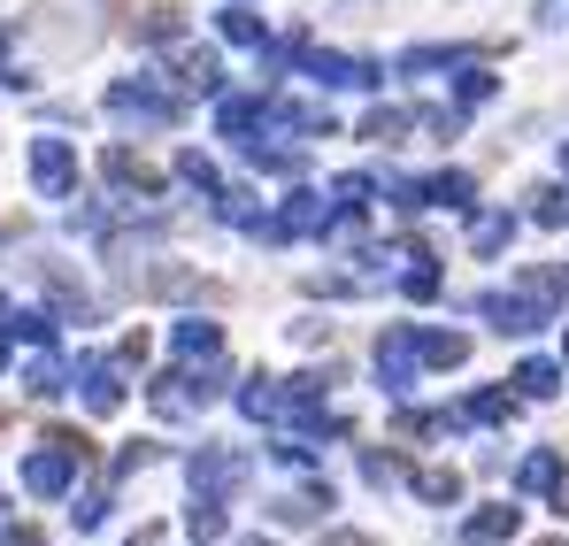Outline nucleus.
<instances>
[{"label": "nucleus", "instance_id": "f257e3e1", "mask_svg": "<svg viewBox=\"0 0 569 546\" xmlns=\"http://www.w3.org/2000/svg\"><path fill=\"white\" fill-rule=\"evenodd\" d=\"M78 469H86V439H78V431H54L39 455L23 461V485H31L39 500H54V493H70V477H78Z\"/></svg>", "mask_w": 569, "mask_h": 546}, {"label": "nucleus", "instance_id": "a878e982", "mask_svg": "<svg viewBox=\"0 0 569 546\" xmlns=\"http://www.w3.org/2000/svg\"><path fill=\"white\" fill-rule=\"evenodd\" d=\"M462 62V47H408L400 54V78H416V70H455Z\"/></svg>", "mask_w": 569, "mask_h": 546}, {"label": "nucleus", "instance_id": "f704fd0d", "mask_svg": "<svg viewBox=\"0 0 569 546\" xmlns=\"http://www.w3.org/2000/svg\"><path fill=\"white\" fill-rule=\"evenodd\" d=\"M562 363H569V331H562Z\"/></svg>", "mask_w": 569, "mask_h": 546}, {"label": "nucleus", "instance_id": "e433bc0d", "mask_svg": "<svg viewBox=\"0 0 569 546\" xmlns=\"http://www.w3.org/2000/svg\"><path fill=\"white\" fill-rule=\"evenodd\" d=\"M539 546H569V539H539Z\"/></svg>", "mask_w": 569, "mask_h": 546}, {"label": "nucleus", "instance_id": "ddd939ff", "mask_svg": "<svg viewBox=\"0 0 569 546\" xmlns=\"http://www.w3.org/2000/svg\"><path fill=\"white\" fill-rule=\"evenodd\" d=\"M223 524H231V516H223V500H216V493H192V508H186L192 546H216V539H223Z\"/></svg>", "mask_w": 569, "mask_h": 546}, {"label": "nucleus", "instance_id": "b1692460", "mask_svg": "<svg viewBox=\"0 0 569 546\" xmlns=\"http://www.w3.org/2000/svg\"><path fill=\"white\" fill-rule=\"evenodd\" d=\"M516 393H523V400H555V393H562V369L555 363H523L516 369Z\"/></svg>", "mask_w": 569, "mask_h": 546}, {"label": "nucleus", "instance_id": "c85d7f7f", "mask_svg": "<svg viewBox=\"0 0 569 546\" xmlns=\"http://www.w3.org/2000/svg\"><path fill=\"white\" fill-rule=\"evenodd\" d=\"M178 178H186L192 192H223V185H216V162H208V155H178Z\"/></svg>", "mask_w": 569, "mask_h": 546}, {"label": "nucleus", "instance_id": "4468645a", "mask_svg": "<svg viewBox=\"0 0 569 546\" xmlns=\"http://www.w3.org/2000/svg\"><path fill=\"white\" fill-rule=\"evenodd\" d=\"M408 485H416V500H431V508H455V500H462V469H408Z\"/></svg>", "mask_w": 569, "mask_h": 546}, {"label": "nucleus", "instance_id": "4be33fe9", "mask_svg": "<svg viewBox=\"0 0 569 546\" xmlns=\"http://www.w3.org/2000/svg\"><path fill=\"white\" fill-rule=\"evenodd\" d=\"M416 131V108H370V123H362V139H378V147H400Z\"/></svg>", "mask_w": 569, "mask_h": 546}, {"label": "nucleus", "instance_id": "6e6552de", "mask_svg": "<svg viewBox=\"0 0 569 546\" xmlns=\"http://www.w3.org/2000/svg\"><path fill=\"white\" fill-rule=\"evenodd\" d=\"M108 108H116V116H139V123H170V116H178V100L154 92V86H116V92H108Z\"/></svg>", "mask_w": 569, "mask_h": 546}, {"label": "nucleus", "instance_id": "1a4fd4ad", "mask_svg": "<svg viewBox=\"0 0 569 546\" xmlns=\"http://www.w3.org/2000/svg\"><path fill=\"white\" fill-rule=\"evenodd\" d=\"M31 178L47 185V192H70V178H78L70 147H62V139H39V147H31Z\"/></svg>", "mask_w": 569, "mask_h": 546}, {"label": "nucleus", "instance_id": "473e14b6", "mask_svg": "<svg viewBox=\"0 0 569 546\" xmlns=\"http://www.w3.org/2000/svg\"><path fill=\"white\" fill-rule=\"evenodd\" d=\"M555 516H562V524H569V477H562V485H555Z\"/></svg>", "mask_w": 569, "mask_h": 546}, {"label": "nucleus", "instance_id": "20e7f679", "mask_svg": "<svg viewBox=\"0 0 569 546\" xmlns=\"http://www.w3.org/2000/svg\"><path fill=\"white\" fill-rule=\"evenodd\" d=\"M316 86H347V92H362V86H378L385 70L378 62H362V54H323V47H308V62H300Z\"/></svg>", "mask_w": 569, "mask_h": 546}, {"label": "nucleus", "instance_id": "39448f33", "mask_svg": "<svg viewBox=\"0 0 569 546\" xmlns=\"http://www.w3.org/2000/svg\"><path fill=\"white\" fill-rule=\"evenodd\" d=\"M192 485L223 500L231 485H247V455H231V447H200V455H192Z\"/></svg>", "mask_w": 569, "mask_h": 546}, {"label": "nucleus", "instance_id": "393cba45", "mask_svg": "<svg viewBox=\"0 0 569 546\" xmlns=\"http://www.w3.org/2000/svg\"><path fill=\"white\" fill-rule=\"evenodd\" d=\"M492 92H500V78H492V70H477V62H462V78H455V100H462V108H485Z\"/></svg>", "mask_w": 569, "mask_h": 546}, {"label": "nucleus", "instance_id": "c756f323", "mask_svg": "<svg viewBox=\"0 0 569 546\" xmlns=\"http://www.w3.org/2000/svg\"><path fill=\"white\" fill-rule=\"evenodd\" d=\"M362 477H370V485H400V477H408V461H400V455H378V447H370V455H362Z\"/></svg>", "mask_w": 569, "mask_h": 546}, {"label": "nucleus", "instance_id": "72a5a7b5", "mask_svg": "<svg viewBox=\"0 0 569 546\" xmlns=\"http://www.w3.org/2000/svg\"><path fill=\"white\" fill-rule=\"evenodd\" d=\"M331 546H370V539H355V532H339V539H331Z\"/></svg>", "mask_w": 569, "mask_h": 546}, {"label": "nucleus", "instance_id": "9b49d317", "mask_svg": "<svg viewBox=\"0 0 569 546\" xmlns=\"http://www.w3.org/2000/svg\"><path fill=\"white\" fill-rule=\"evenodd\" d=\"M416 355L431 369H462L470 363V339H462V331H416Z\"/></svg>", "mask_w": 569, "mask_h": 546}, {"label": "nucleus", "instance_id": "aec40b11", "mask_svg": "<svg viewBox=\"0 0 569 546\" xmlns=\"http://www.w3.org/2000/svg\"><path fill=\"white\" fill-rule=\"evenodd\" d=\"M239 408H247L254 424H278V408H284V385H278V377H247V393H239Z\"/></svg>", "mask_w": 569, "mask_h": 546}, {"label": "nucleus", "instance_id": "f3484780", "mask_svg": "<svg viewBox=\"0 0 569 546\" xmlns=\"http://www.w3.org/2000/svg\"><path fill=\"white\" fill-rule=\"evenodd\" d=\"M86 408H93V416H116V408H123V377L108 363H86Z\"/></svg>", "mask_w": 569, "mask_h": 546}, {"label": "nucleus", "instance_id": "dca6fc26", "mask_svg": "<svg viewBox=\"0 0 569 546\" xmlns=\"http://www.w3.org/2000/svg\"><path fill=\"white\" fill-rule=\"evenodd\" d=\"M178 86H192V92H216V86H223V62H216L208 47H178Z\"/></svg>", "mask_w": 569, "mask_h": 546}, {"label": "nucleus", "instance_id": "f8f14e48", "mask_svg": "<svg viewBox=\"0 0 569 546\" xmlns=\"http://www.w3.org/2000/svg\"><path fill=\"white\" fill-rule=\"evenodd\" d=\"M216 355H223V331L200 324V316H186V324H178V363H216Z\"/></svg>", "mask_w": 569, "mask_h": 546}, {"label": "nucleus", "instance_id": "a211bd4d", "mask_svg": "<svg viewBox=\"0 0 569 546\" xmlns=\"http://www.w3.org/2000/svg\"><path fill=\"white\" fill-rule=\"evenodd\" d=\"M331 508V485H308V493H284V500H270V516L278 524H316Z\"/></svg>", "mask_w": 569, "mask_h": 546}, {"label": "nucleus", "instance_id": "cd10ccee", "mask_svg": "<svg viewBox=\"0 0 569 546\" xmlns=\"http://www.w3.org/2000/svg\"><path fill=\"white\" fill-rule=\"evenodd\" d=\"M531 200H539V208H531L539 224H555V231L569 224V185H547V192H531Z\"/></svg>", "mask_w": 569, "mask_h": 546}, {"label": "nucleus", "instance_id": "4c0bfd02", "mask_svg": "<svg viewBox=\"0 0 569 546\" xmlns=\"http://www.w3.org/2000/svg\"><path fill=\"white\" fill-rule=\"evenodd\" d=\"M247 546H270V539H247Z\"/></svg>", "mask_w": 569, "mask_h": 546}, {"label": "nucleus", "instance_id": "412c9836", "mask_svg": "<svg viewBox=\"0 0 569 546\" xmlns=\"http://www.w3.org/2000/svg\"><path fill=\"white\" fill-rule=\"evenodd\" d=\"M508 239H516V216H508V208H492V216L470 224V255H500Z\"/></svg>", "mask_w": 569, "mask_h": 546}, {"label": "nucleus", "instance_id": "9d476101", "mask_svg": "<svg viewBox=\"0 0 569 546\" xmlns=\"http://www.w3.org/2000/svg\"><path fill=\"white\" fill-rule=\"evenodd\" d=\"M516 400H523V393H508V385H485V393H470L455 416H462V424H508V416H516Z\"/></svg>", "mask_w": 569, "mask_h": 546}, {"label": "nucleus", "instance_id": "58836bf2", "mask_svg": "<svg viewBox=\"0 0 569 546\" xmlns=\"http://www.w3.org/2000/svg\"><path fill=\"white\" fill-rule=\"evenodd\" d=\"M0 363H8V355H0Z\"/></svg>", "mask_w": 569, "mask_h": 546}, {"label": "nucleus", "instance_id": "c9c22d12", "mask_svg": "<svg viewBox=\"0 0 569 546\" xmlns=\"http://www.w3.org/2000/svg\"><path fill=\"white\" fill-rule=\"evenodd\" d=\"M562 170H569V139H562Z\"/></svg>", "mask_w": 569, "mask_h": 546}, {"label": "nucleus", "instance_id": "423d86ee", "mask_svg": "<svg viewBox=\"0 0 569 546\" xmlns=\"http://www.w3.org/2000/svg\"><path fill=\"white\" fill-rule=\"evenodd\" d=\"M331 216H339V200H323V192H292L278 216L284 239H316V231H331Z\"/></svg>", "mask_w": 569, "mask_h": 546}, {"label": "nucleus", "instance_id": "7c9ffc66", "mask_svg": "<svg viewBox=\"0 0 569 546\" xmlns=\"http://www.w3.org/2000/svg\"><path fill=\"white\" fill-rule=\"evenodd\" d=\"M0 546H39V532H23V524H8V532H0Z\"/></svg>", "mask_w": 569, "mask_h": 546}, {"label": "nucleus", "instance_id": "f03ea898", "mask_svg": "<svg viewBox=\"0 0 569 546\" xmlns=\"http://www.w3.org/2000/svg\"><path fill=\"white\" fill-rule=\"evenodd\" d=\"M477 316H485L500 339H531V331L547 324V308H539L531 292H485V300H477Z\"/></svg>", "mask_w": 569, "mask_h": 546}, {"label": "nucleus", "instance_id": "6ab92c4d", "mask_svg": "<svg viewBox=\"0 0 569 546\" xmlns=\"http://www.w3.org/2000/svg\"><path fill=\"white\" fill-rule=\"evenodd\" d=\"M439 285H447V277H439V262H431L423 247H408V270H400V292H408V300H439Z\"/></svg>", "mask_w": 569, "mask_h": 546}, {"label": "nucleus", "instance_id": "0eeeda50", "mask_svg": "<svg viewBox=\"0 0 569 546\" xmlns=\"http://www.w3.org/2000/svg\"><path fill=\"white\" fill-rule=\"evenodd\" d=\"M523 532V508H508V500H492V508H477L470 524H462V546H508Z\"/></svg>", "mask_w": 569, "mask_h": 546}, {"label": "nucleus", "instance_id": "2f4dec72", "mask_svg": "<svg viewBox=\"0 0 569 546\" xmlns=\"http://www.w3.org/2000/svg\"><path fill=\"white\" fill-rule=\"evenodd\" d=\"M131 546H162V524H139V532H131Z\"/></svg>", "mask_w": 569, "mask_h": 546}, {"label": "nucleus", "instance_id": "7ed1b4c3", "mask_svg": "<svg viewBox=\"0 0 569 546\" xmlns=\"http://www.w3.org/2000/svg\"><path fill=\"white\" fill-rule=\"evenodd\" d=\"M416 363H423V355H416V324H392V331L378 339V377H385V393H392V400L416 385Z\"/></svg>", "mask_w": 569, "mask_h": 546}, {"label": "nucleus", "instance_id": "5701e85b", "mask_svg": "<svg viewBox=\"0 0 569 546\" xmlns=\"http://www.w3.org/2000/svg\"><path fill=\"white\" fill-rule=\"evenodd\" d=\"M223 39H231V47H254V54L270 47V39H262V16H254V8H239V0L223 8Z\"/></svg>", "mask_w": 569, "mask_h": 546}, {"label": "nucleus", "instance_id": "bb28decb", "mask_svg": "<svg viewBox=\"0 0 569 546\" xmlns=\"http://www.w3.org/2000/svg\"><path fill=\"white\" fill-rule=\"evenodd\" d=\"M108 178H116V185H131V192H154V170H147V162H131L123 147H108Z\"/></svg>", "mask_w": 569, "mask_h": 546}, {"label": "nucleus", "instance_id": "2eb2a0df", "mask_svg": "<svg viewBox=\"0 0 569 546\" xmlns=\"http://www.w3.org/2000/svg\"><path fill=\"white\" fill-rule=\"evenodd\" d=\"M562 477H569V461L555 455V447H539V455H523V469H516V485H523V493H555Z\"/></svg>", "mask_w": 569, "mask_h": 546}]
</instances>
